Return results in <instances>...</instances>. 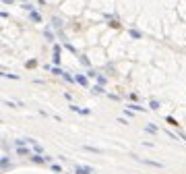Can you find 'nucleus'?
Segmentation results:
<instances>
[]
</instances>
